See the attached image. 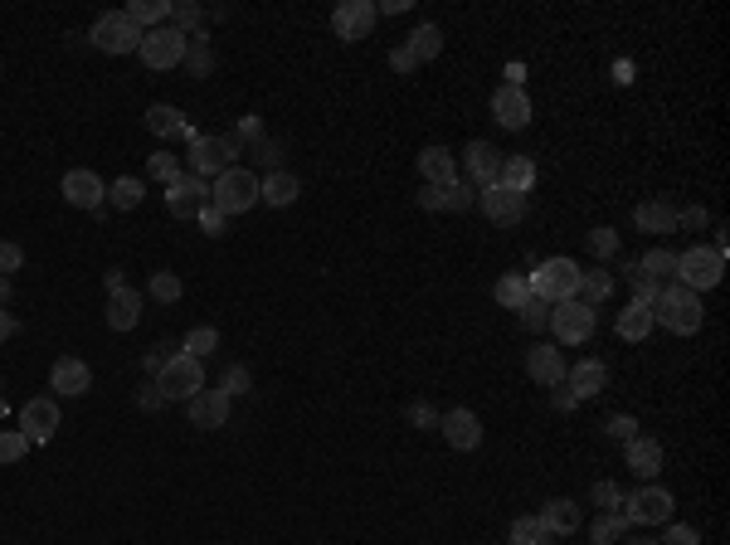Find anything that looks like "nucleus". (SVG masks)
Wrapping results in <instances>:
<instances>
[{
    "mask_svg": "<svg viewBox=\"0 0 730 545\" xmlns=\"http://www.w3.org/2000/svg\"><path fill=\"white\" fill-rule=\"evenodd\" d=\"M146 171H151V181H161L166 190H171V185H176V181L185 176V171H181V161H176L171 151H156V156L146 161Z\"/></svg>",
    "mask_w": 730,
    "mask_h": 545,
    "instance_id": "a19ab883",
    "label": "nucleus"
},
{
    "mask_svg": "<svg viewBox=\"0 0 730 545\" xmlns=\"http://www.w3.org/2000/svg\"><path fill=\"white\" fill-rule=\"evenodd\" d=\"M419 205L424 210H468L473 205V195H468V185L463 181H448V185H424V195H419Z\"/></svg>",
    "mask_w": 730,
    "mask_h": 545,
    "instance_id": "bb28decb",
    "label": "nucleus"
},
{
    "mask_svg": "<svg viewBox=\"0 0 730 545\" xmlns=\"http://www.w3.org/2000/svg\"><path fill=\"white\" fill-rule=\"evenodd\" d=\"M146 127H151L161 142H195V127H190L185 112L171 108V103H151V108H146Z\"/></svg>",
    "mask_w": 730,
    "mask_h": 545,
    "instance_id": "2eb2a0df",
    "label": "nucleus"
},
{
    "mask_svg": "<svg viewBox=\"0 0 730 545\" xmlns=\"http://www.w3.org/2000/svg\"><path fill=\"white\" fill-rule=\"evenodd\" d=\"M88 39L103 49V54H137L142 49V30L122 15V10H112V15H98V25L88 30Z\"/></svg>",
    "mask_w": 730,
    "mask_h": 545,
    "instance_id": "9d476101",
    "label": "nucleus"
},
{
    "mask_svg": "<svg viewBox=\"0 0 730 545\" xmlns=\"http://www.w3.org/2000/svg\"><path fill=\"white\" fill-rule=\"evenodd\" d=\"M390 69H395V73H414L419 64H414V54L400 44V49H390Z\"/></svg>",
    "mask_w": 730,
    "mask_h": 545,
    "instance_id": "bf43d9fd",
    "label": "nucleus"
},
{
    "mask_svg": "<svg viewBox=\"0 0 730 545\" xmlns=\"http://www.w3.org/2000/svg\"><path fill=\"white\" fill-rule=\"evenodd\" d=\"M541 545H546V541H541Z\"/></svg>",
    "mask_w": 730,
    "mask_h": 545,
    "instance_id": "774afa93",
    "label": "nucleus"
},
{
    "mask_svg": "<svg viewBox=\"0 0 730 545\" xmlns=\"http://www.w3.org/2000/svg\"><path fill=\"white\" fill-rule=\"evenodd\" d=\"M438 429L448 438V448H458V453H473L477 443H482V419H477L473 409H448L438 419Z\"/></svg>",
    "mask_w": 730,
    "mask_h": 545,
    "instance_id": "ddd939ff",
    "label": "nucleus"
},
{
    "mask_svg": "<svg viewBox=\"0 0 730 545\" xmlns=\"http://www.w3.org/2000/svg\"><path fill=\"white\" fill-rule=\"evenodd\" d=\"M224 395L234 400V395H249V365H229L224 370Z\"/></svg>",
    "mask_w": 730,
    "mask_h": 545,
    "instance_id": "8fccbe9b",
    "label": "nucleus"
},
{
    "mask_svg": "<svg viewBox=\"0 0 730 545\" xmlns=\"http://www.w3.org/2000/svg\"><path fill=\"white\" fill-rule=\"evenodd\" d=\"M623 526H628V521H623L619 511H604V516L589 526V541H594V545H619L623 541Z\"/></svg>",
    "mask_w": 730,
    "mask_h": 545,
    "instance_id": "4c0bfd02",
    "label": "nucleus"
},
{
    "mask_svg": "<svg viewBox=\"0 0 730 545\" xmlns=\"http://www.w3.org/2000/svg\"><path fill=\"white\" fill-rule=\"evenodd\" d=\"M706 210H701V205H687V210H682V215H677V229H701V224H706Z\"/></svg>",
    "mask_w": 730,
    "mask_h": 545,
    "instance_id": "13d9d810",
    "label": "nucleus"
},
{
    "mask_svg": "<svg viewBox=\"0 0 730 545\" xmlns=\"http://www.w3.org/2000/svg\"><path fill=\"white\" fill-rule=\"evenodd\" d=\"M49 385L59 395H88L93 390V370H88V361H78V356H59L54 370H49Z\"/></svg>",
    "mask_w": 730,
    "mask_h": 545,
    "instance_id": "a211bd4d",
    "label": "nucleus"
},
{
    "mask_svg": "<svg viewBox=\"0 0 730 545\" xmlns=\"http://www.w3.org/2000/svg\"><path fill=\"white\" fill-rule=\"evenodd\" d=\"M672 511H677L672 492L657 487V482H648V487H638V492L623 502V521H633V526H662V521H672Z\"/></svg>",
    "mask_w": 730,
    "mask_h": 545,
    "instance_id": "0eeeda50",
    "label": "nucleus"
},
{
    "mask_svg": "<svg viewBox=\"0 0 730 545\" xmlns=\"http://www.w3.org/2000/svg\"><path fill=\"white\" fill-rule=\"evenodd\" d=\"M375 15H380V10H375L370 0H341V5L331 10V30H336V39L356 44V39H370Z\"/></svg>",
    "mask_w": 730,
    "mask_h": 545,
    "instance_id": "9b49d317",
    "label": "nucleus"
},
{
    "mask_svg": "<svg viewBox=\"0 0 730 545\" xmlns=\"http://www.w3.org/2000/svg\"><path fill=\"white\" fill-rule=\"evenodd\" d=\"M210 205H215L224 219L234 215H249L258 205V176L254 171H239V166H229L224 176H215V185H210Z\"/></svg>",
    "mask_w": 730,
    "mask_h": 545,
    "instance_id": "f03ea898",
    "label": "nucleus"
},
{
    "mask_svg": "<svg viewBox=\"0 0 730 545\" xmlns=\"http://www.w3.org/2000/svg\"><path fill=\"white\" fill-rule=\"evenodd\" d=\"M463 166H468V181H477L482 190H487V185H497L502 151H497L492 142H468V151H463Z\"/></svg>",
    "mask_w": 730,
    "mask_h": 545,
    "instance_id": "aec40b11",
    "label": "nucleus"
},
{
    "mask_svg": "<svg viewBox=\"0 0 730 545\" xmlns=\"http://www.w3.org/2000/svg\"><path fill=\"white\" fill-rule=\"evenodd\" d=\"M409 54H414V64H429V59H438L443 54V30L438 25H419L414 35H409V44H404Z\"/></svg>",
    "mask_w": 730,
    "mask_h": 545,
    "instance_id": "72a5a7b5",
    "label": "nucleus"
},
{
    "mask_svg": "<svg viewBox=\"0 0 730 545\" xmlns=\"http://www.w3.org/2000/svg\"><path fill=\"white\" fill-rule=\"evenodd\" d=\"M137 404H142V409H161V404H166V400H161V390H146V395H142V400H137Z\"/></svg>",
    "mask_w": 730,
    "mask_h": 545,
    "instance_id": "680f3d73",
    "label": "nucleus"
},
{
    "mask_svg": "<svg viewBox=\"0 0 730 545\" xmlns=\"http://www.w3.org/2000/svg\"><path fill=\"white\" fill-rule=\"evenodd\" d=\"M419 171H424L429 185H448V181H458V156L448 146H424L419 151Z\"/></svg>",
    "mask_w": 730,
    "mask_h": 545,
    "instance_id": "393cba45",
    "label": "nucleus"
},
{
    "mask_svg": "<svg viewBox=\"0 0 730 545\" xmlns=\"http://www.w3.org/2000/svg\"><path fill=\"white\" fill-rule=\"evenodd\" d=\"M137 322H142V292H132V288L108 292V327L112 331H132Z\"/></svg>",
    "mask_w": 730,
    "mask_h": 545,
    "instance_id": "b1692460",
    "label": "nucleus"
},
{
    "mask_svg": "<svg viewBox=\"0 0 730 545\" xmlns=\"http://www.w3.org/2000/svg\"><path fill=\"white\" fill-rule=\"evenodd\" d=\"M205 205H210V181H200V176H181L166 190V210L176 219H195Z\"/></svg>",
    "mask_w": 730,
    "mask_h": 545,
    "instance_id": "f8f14e48",
    "label": "nucleus"
},
{
    "mask_svg": "<svg viewBox=\"0 0 730 545\" xmlns=\"http://www.w3.org/2000/svg\"><path fill=\"white\" fill-rule=\"evenodd\" d=\"M185 49H190V35L161 25V30H146L137 54H142L146 69H176V64H185Z\"/></svg>",
    "mask_w": 730,
    "mask_h": 545,
    "instance_id": "6e6552de",
    "label": "nucleus"
},
{
    "mask_svg": "<svg viewBox=\"0 0 730 545\" xmlns=\"http://www.w3.org/2000/svg\"><path fill=\"white\" fill-rule=\"evenodd\" d=\"M623 545H657V541H648V536H633V541H623Z\"/></svg>",
    "mask_w": 730,
    "mask_h": 545,
    "instance_id": "338daca9",
    "label": "nucleus"
},
{
    "mask_svg": "<svg viewBox=\"0 0 730 545\" xmlns=\"http://www.w3.org/2000/svg\"><path fill=\"white\" fill-rule=\"evenodd\" d=\"M565 380L575 385V390H570L575 400H594V395H604V385H609V365L604 361H580L575 370H565Z\"/></svg>",
    "mask_w": 730,
    "mask_h": 545,
    "instance_id": "5701e85b",
    "label": "nucleus"
},
{
    "mask_svg": "<svg viewBox=\"0 0 730 545\" xmlns=\"http://www.w3.org/2000/svg\"><path fill=\"white\" fill-rule=\"evenodd\" d=\"M59 190H64V200L78 205V210H103V200H108V185L98 181L93 171H69Z\"/></svg>",
    "mask_w": 730,
    "mask_h": 545,
    "instance_id": "dca6fc26",
    "label": "nucleus"
},
{
    "mask_svg": "<svg viewBox=\"0 0 730 545\" xmlns=\"http://www.w3.org/2000/svg\"><path fill=\"white\" fill-rule=\"evenodd\" d=\"M531 297L541 302H565V297H580V263L575 258H546L531 278H526Z\"/></svg>",
    "mask_w": 730,
    "mask_h": 545,
    "instance_id": "7ed1b4c3",
    "label": "nucleus"
},
{
    "mask_svg": "<svg viewBox=\"0 0 730 545\" xmlns=\"http://www.w3.org/2000/svg\"><path fill=\"white\" fill-rule=\"evenodd\" d=\"M10 336H15V317L0 307V341H10Z\"/></svg>",
    "mask_w": 730,
    "mask_h": 545,
    "instance_id": "052dcab7",
    "label": "nucleus"
},
{
    "mask_svg": "<svg viewBox=\"0 0 730 545\" xmlns=\"http://www.w3.org/2000/svg\"><path fill=\"white\" fill-rule=\"evenodd\" d=\"M492 117H497L502 127L516 132V127H526V122H531V98H526L516 83H507V88H497V93H492Z\"/></svg>",
    "mask_w": 730,
    "mask_h": 545,
    "instance_id": "6ab92c4d",
    "label": "nucleus"
},
{
    "mask_svg": "<svg viewBox=\"0 0 730 545\" xmlns=\"http://www.w3.org/2000/svg\"><path fill=\"white\" fill-rule=\"evenodd\" d=\"M103 283H108V292H117V288H127V278H122V268H112L108 278H103Z\"/></svg>",
    "mask_w": 730,
    "mask_h": 545,
    "instance_id": "e2e57ef3",
    "label": "nucleus"
},
{
    "mask_svg": "<svg viewBox=\"0 0 730 545\" xmlns=\"http://www.w3.org/2000/svg\"><path fill=\"white\" fill-rule=\"evenodd\" d=\"M151 297H156V302H166V307H171V302H181V278H176V273H151Z\"/></svg>",
    "mask_w": 730,
    "mask_h": 545,
    "instance_id": "a18cd8bd",
    "label": "nucleus"
},
{
    "mask_svg": "<svg viewBox=\"0 0 730 545\" xmlns=\"http://www.w3.org/2000/svg\"><path fill=\"white\" fill-rule=\"evenodd\" d=\"M185 69H190V78H210V69H215V54H210V39L195 35V44L185 49Z\"/></svg>",
    "mask_w": 730,
    "mask_h": 545,
    "instance_id": "58836bf2",
    "label": "nucleus"
},
{
    "mask_svg": "<svg viewBox=\"0 0 730 545\" xmlns=\"http://www.w3.org/2000/svg\"><path fill=\"white\" fill-rule=\"evenodd\" d=\"M604 429H609V438L628 443V438H638V419H633V414H614V419H609Z\"/></svg>",
    "mask_w": 730,
    "mask_h": 545,
    "instance_id": "603ef678",
    "label": "nucleus"
},
{
    "mask_svg": "<svg viewBox=\"0 0 730 545\" xmlns=\"http://www.w3.org/2000/svg\"><path fill=\"white\" fill-rule=\"evenodd\" d=\"M721 273H726V254L696 244V249H687V254H677V273H672V278H677V288H687V292L701 297L706 288L721 283Z\"/></svg>",
    "mask_w": 730,
    "mask_h": 545,
    "instance_id": "20e7f679",
    "label": "nucleus"
},
{
    "mask_svg": "<svg viewBox=\"0 0 730 545\" xmlns=\"http://www.w3.org/2000/svg\"><path fill=\"white\" fill-rule=\"evenodd\" d=\"M628 468L638 477L662 473V443L657 438H628Z\"/></svg>",
    "mask_w": 730,
    "mask_h": 545,
    "instance_id": "7c9ffc66",
    "label": "nucleus"
},
{
    "mask_svg": "<svg viewBox=\"0 0 730 545\" xmlns=\"http://www.w3.org/2000/svg\"><path fill=\"white\" fill-rule=\"evenodd\" d=\"M5 297H10V278L0 273V307H5Z\"/></svg>",
    "mask_w": 730,
    "mask_h": 545,
    "instance_id": "69168bd1",
    "label": "nucleus"
},
{
    "mask_svg": "<svg viewBox=\"0 0 730 545\" xmlns=\"http://www.w3.org/2000/svg\"><path fill=\"white\" fill-rule=\"evenodd\" d=\"M653 322H662L667 331H677V336H696L701 322H706V312H701V297L687 288H662L653 302Z\"/></svg>",
    "mask_w": 730,
    "mask_h": 545,
    "instance_id": "f257e3e1",
    "label": "nucleus"
},
{
    "mask_svg": "<svg viewBox=\"0 0 730 545\" xmlns=\"http://www.w3.org/2000/svg\"><path fill=\"white\" fill-rule=\"evenodd\" d=\"M589 497H594V507H604V511H619L623 507V492L614 487V482H594V492H589Z\"/></svg>",
    "mask_w": 730,
    "mask_h": 545,
    "instance_id": "3c124183",
    "label": "nucleus"
},
{
    "mask_svg": "<svg viewBox=\"0 0 730 545\" xmlns=\"http://www.w3.org/2000/svg\"><path fill=\"white\" fill-rule=\"evenodd\" d=\"M492 297H497V307H507V312H521V302L531 297V288H526V273H507V278H497Z\"/></svg>",
    "mask_w": 730,
    "mask_h": 545,
    "instance_id": "f704fd0d",
    "label": "nucleus"
},
{
    "mask_svg": "<svg viewBox=\"0 0 730 545\" xmlns=\"http://www.w3.org/2000/svg\"><path fill=\"white\" fill-rule=\"evenodd\" d=\"M541 521H546V536H575L580 531V507L570 497H555V502H546Z\"/></svg>",
    "mask_w": 730,
    "mask_h": 545,
    "instance_id": "c756f323",
    "label": "nucleus"
},
{
    "mask_svg": "<svg viewBox=\"0 0 730 545\" xmlns=\"http://www.w3.org/2000/svg\"><path fill=\"white\" fill-rule=\"evenodd\" d=\"M195 219H200V229H205V234H224V224H229V219L219 215L215 205H205V210H200Z\"/></svg>",
    "mask_w": 730,
    "mask_h": 545,
    "instance_id": "6e6d98bb",
    "label": "nucleus"
},
{
    "mask_svg": "<svg viewBox=\"0 0 730 545\" xmlns=\"http://www.w3.org/2000/svg\"><path fill=\"white\" fill-rule=\"evenodd\" d=\"M30 453V438L20 429H0V463H20Z\"/></svg>",
    "mask_w": 730,
    "mask_h": 545,
    "instance_id": "49530a36",
    "label": "nucleus"
},
{
    "mask_svg": "<svg viewBox=\"0 0 730 545\" xmlns=\"http://www.w3.org/2000/svg\"><path fill=\"white\" fill-rule=\"evenodd\" d=\"M580 292H584V307L609 302V297H614V273H604V268H589V273H580Z\"/></svg>",
    "mask_w": 730,
    "mask_h": 545,
    "instance_id": "c9c22d12",
    "label": "nucleus"
},
{
    "mask_svg": "<svg viewBox=\"0 0 730 545\" xmlns=\"http://www.w3.org/2000/svg\"><path fill=\"white\" fill-rule=\"evenodd\" d=\"M550 331H555V341H565V346H580L594 336V312L584 307L580 297H565V302H550Z\"/></svg>",
    "mask_w": 730,
    "mask_h": 545,
    "instance_id": "1a4fd4ad",
    "label": "nucleus"
},
{
    "mask_svg": "<svg viewBox=\"0 0 730 545\" xmlns=\"http://www.w3.org/2000/svg\"><path fill=\"white\" fill-rule=\"evenodd\" d=\"M657 545H701V536H696L692 526H667V536Z\"/></svg>",
    "mask_w": 730,
    "mask_h": 545,
    "instance_id": "5fc2aeb1",
    "label": "nucleus"
},
{
    "mask_svg": "<svg viewBox=\"0 0 730 545\" xmlns=\"http://www.w3.org/2000/svg\"><path fill=\"white\" fill-rule=\"evenodd\" d=\"M20 434L30 438V443H49V438L59 434V404L54 400H30L20 409Z\"/></svg>",
    "mask_w": 730,
    "mask_h": 545,
    "instance_id": "4468645a",
    "label": "nucleus"
},
{
    "mask_svg": "<svg viewBox=\"0 0 730 545\" xmlns=\"http://www.w3.org/2000/svg\"><path fill=\"white\" fill-rule=\"evenodd\" d=\"M526 370H531V380L546 385V390H555V385L565 380V361H560L555 346H536V351H526Z\"/></svg>",
    "mask_w": 730,
    "mask_h": 545,
    "instance_id": "a878e982",
    "label": "nucleus"
},
{
    "mask_svg": "<svg viewBox=\"0 0 730 545\" xmlns=\"http://www.w3.org/2000/svg\"><path fill=\"white\" fill-rule=\"evenodd\" d=\"M497 185L511 190V195H531V185H536V161H531V156H502Z\"/></svg>",
    "mask_w": 730,
    "mask_h": 545,
    "instance_id": "cd10ccee",
    "label": "nucleus"
},
{
    "mask_svg": "<svg viewBox=\"0 0 730 545\" xmlns=\"http://www.w3.org/2000/svg\"><path fill=\"white\" fill-rule=\"evenodd\" d=\"M477 200H482V215L492 224H521V215H526V195H511L502 185H487Z\"/></svg>",
    "mask_w": 730,
    "mask_h": 545,
    "instance_id": "f3484780",
    "label": "nucleus"
},
{
    "mask_svg": "<svg viewBox=\"0 0 730 545\" xmlns=\"http://www.w3.org/2000/svg\"><path fill=\"white\" fill-rule=\"evenodd\" d=\"M409 424H419V429H438V414L429 404H409Z\"/></svg>",
    "mask_w": 730,
    "mask_h": 545,
    "instance_id": "4d7b16f0",
    "label": "nucleus"
},
{
    "mask_svg": "<svg viewBox=\"0 0 730 545\" xmlns=\"http://www.w3.org/2000/svg\"><path fill=\"white\" fill-rule=\"evenodd\" d=\"M375 10H385V15H400V10H409V0H385V5H375Z\"/></svg>",
    "mask_w": 730,
    "mask_h": 545,
    "instance_id": "0e129e2a",
    "label": "nucleus"
},
{
    "mask_svg": "<svg viewBox=\"0 0 730 545\" xmlns=\"http://www.w3.org/2000/svg\"><path fill=\"white\" fill-rule=\"evenodd\" d=\"M142 195H146V185L137 181V176H117V181L108 185V200L117 205V210H137Z\"/></svg>",
    "mask_w": 730,
    "mask_h": 545,
    "instance_id": "e433bc0d",
    "label": "nucleus"
},
{
    "mask_svg": "<svg viewBox=\"0 0 730 545\" xmlns=\"http://www.w3.org/2000/svg\"><path fill=\"white\" fill-rule=\"evenodd\" d=\"M648 331H653V307L628 302V307L619 312V336L623 341H648Z\"/></svg>",
    "mask_w": 730,
    "mask_h": 545,
    "instance_id": "473e14b6",
    "label": "nucleus"
},
{
    "mask_svg": "<svg viewBox=\"0 0 730 545\" xmlns=\"http://www.w3.org/2000/svg\"><path fill=\"white\" fill-rule=\"evenodd\" d=\"M122 15H127V20H132V25L146 35V30H161V25L171 20V0H132Z\"/></svg>",
    "mask_w": 730,
    "mask_h": 545,
    "instance_id": "2f4dec72",
    "label": "nucleus"
},
{
    "mask_svg": "<svg viewBox=\"0 0 730 545\" xmlns=\"http://www.w3.org/2000/svg\"><path fill=\"white\" fill-rule=\"evenodd\" d=\"M239 151H244V146H239L234 132H224V137H195V142H190V176L215 181V176H224V171L234 166Z\"/></svg>",
    "mask_w": 730,
    "mask_h": 545,
    "instance_id": "39448f33",
    "label": "nucleus"
},
{
    "mask_svg": "<svg viewBox=\"0 0 730 545\" xmlns=\"http://www.w3.org/2000/svg\"><path fill=\"white\" fill-rule=\"evenodd\" d=\"M521 322L531 331H546L550 327V302H541V297H526L521 302Z\"/></svg>",
    "mask_w": 730,
    "mask_h": 545,
    "instance_id": "de8ad7c7",
    "label": "nucleus"
},
{
    "mask_svg": "<svg viewBox=\"0 0 730 545\" xmlns=\"http://www.w3.org/2000/svg\"><path fill=\"white\" fill-rule=\"evenodd\" d=\"M229 395L224 390H200L195 400H190V424L195 429H224L229 424Z\"/></svg>",
    "mask_w": 730,
    "mask_h": 545,
    "instance_id": "412c9836",
    "label": "nucleus"
},
{
    "mask_svg": "<svg viewBox=\"0 0 730 545\" xmlns=\"http://www.w3.org/2000/svg\"><path fill=\"white\" fill-rule=\"evenodd\" d=\"M589 249H594V258H614L619 254V234L614 229H594L589 234Z\"/></svg>",
    "mask_w": 730,
    "mask_h": 545,
    "instance_id": "09e8293b",
    "label": "nucleus"
},
{
    "mask_svg": "<svg viewBox=\"0 0 730 545\" xmlns=\"http://www.w3.org/2000/svg\"><path fill=\"white\" fill-rule=\"evenodd\" d=\"M297 195H302V181H297L292 171H278V166H273V171L258 181V200H263V205H273V210H288Z\"/></svg>",
    "mask_w": 730,
    "mask_h": 545,
    "instance_id": "4be33fe9",
    "label": "nucleus"
},
{
    "mask_svg": "<svg viewBox=\"0 0 730 545\" xmlns=\"http://www.w3.org/2000/svg\"><path fill=\"white\" fill-rule=\"evenodd\" d=\"M20 263H25V249H20V244H10V239H5V244H0V273H15V268H20Z\"/></svg>",
    "mask_w": 730,
    "mask_h": 545,
    "instance_id": "864d4df0",
    "label": "nucleus"
},
{
    "mask_svg": "<svg viewBox=\"0 0 730 545\" xmlns=\"http://www.w3.org/2000/svg\"><path fill=\"white\" fill-rule=\"evenodd\" d=\"M156 390H161V400H195L200 390H205V365L195 361V356H171V361L156 370Z\"/></svg>",
    "mask_w": 730,
    "mask_h": 545,
    "instance_id": "423d86ee",
    "label": "nucleus"
},
{
    "mask_svg": "<svg viewBox=\"0 0 730 545\" xmlns=\"http://www.w3.org/2000/svg\"><path fill=\"white\" fill-rule=\"evenodd\" d=\"M638 268H643L653 283H662V278H672V273H677V254H672V249H648Z\"/></svg>",
    "mask_w": 730,
    "mask_h": 545,
    "instance_id": "ea45409f",
    "label": "nucleus"
},
{
    "mask_svg": "<svg viewBox=\"0 0 730 545\" xmlns=\"http://www.w3.org/2000/svg\"><path fill=\"white\" fill-rule=\"evenodd\" d=\"M210 351H219V331L215 327H190V336H185V356L205 361Z\"/></svg>",
    "mask_w": 730,
    "mask_h": 545,
    "instance_id": "37998d69",
    "label": "nucleus"
},
{
    "mask_svg": "<svg viewBox=\"0 0 730 545\" xmlns=\"http://www.w3.org/2000/svg\"><path fill=\"white\" fill-rule=\"evenodd\" d=\"M200 20H205V10H200L195 0H171V30L190 35V30H195Z\"/></svg>",
    "mask_w": 730,
    "mask_h": 545,
    "instance_id": "c03bdc74",
    "label": "nucleus"
},
{
    "mask_svg": "<svg viewBox=\"0 0 730 545\" xmlns=\"http://www.w3.org/2000/svg\"><path fill=\"white\" fill-rule=\"evenodd\" d=\"M546 541V521L541 516H516L511 521V545H541Z\"/></svg>",
    "mask_w": 730,
    "mask_h": 545,
    "instance_id": "79ce46f5",
    "label": "nucleus"
},
{
    "mask_svg": "<svg viewBox=\"0 0 730 545\" xmlns=\"http://www.w3.org/2000/svg\"><path fill=\"white\" fill-rule=\"evenodd\" d=\"M633 224H638L643 234H672V229H677V210H672L667 200H643V205L633 210Z\"/></svg>",
    "mask_w": 730,
    "mask_h": 545,
    "instance_id": "c85d7f7f",
    "label": "nucleus"
}]
</instances>
